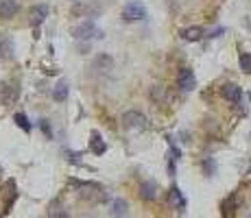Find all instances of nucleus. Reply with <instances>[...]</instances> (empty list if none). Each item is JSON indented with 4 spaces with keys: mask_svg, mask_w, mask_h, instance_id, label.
<instances>
[{
    "mask_svg": "<svg viewBox=\"0 0 251 218\" xmlns=\"http://www.w3.org/2000/svg\"><path fill=\"white\" fill-rule=\"evenodd\" d=\"M146 17V7L138 0H131L123 7V20L125 22H140Z\"/></svg>",
    "mask_w": 251,
    "mask_h": 218,
    "instance_id": "obj_1",
    "label": "nucleus"
},
{
    "mask_svg": "<svg viewBox=\"0 0 251 218\" xmlns=\"http://www.w3.org/2000/svg\"><path fill=\"white\" fill-rule=\"evenodd\" d=\"M123 126L127 131H142V129H146V118L142 116L140 111H127L123 116Z\"/></svg>",
    "mask_w": 251,
    "mask_h": 218,
    "instance_id": "obj_2",
    "label": "nucleus"
},
{
    "mask_svg": "<svg viewBox=\"0 0 251 218\" xmlns=\"http://www.w3.org/2000/svg\"><path fill=\"white\" fill-rule=\"evenodd\" d=\"M72 35H75L77 39H94V37L101 39L103 37V31L98 29L96 24H92V22H83L81 26H77V29L72 31Z\"/></svg>",
    "mask_w": 251,
    "mask_h": 218,
    "instance_id": "obj_3",
    "label": "nucleus"
},
{
    "mask_svg": "<svg viewBox=\"0 0 251 218\" xmlns=\"http://www.w3.org/2000/svg\"><path fill=\"white\" fill-rule=\"evenodd\" d=\"M177 87L184 92H192L197 87V78H194V72L190 68L179 70V74H177Z\"/></svg>",
    "mask_w": 251,
    "mask_h": 218,
    "instance_id": "obj_4",
    "label": "nucleus"
},
{
    "mask_svg": "<svg viewBox=\"0 0 251 218\" xmlns=\"http://www.w3.org/2000/svg\"><path fill=\"white\" fill-rule=\"evenodd\" d=\"M46 16H48V7H46V4H35V7L31 9V13H29V22H31L33 26H37L46 20Z\"/></svg>",
    "mask_w": 251,
    "mask_h": 218,
    "instance_id": "obj_5",
    "label": "nucleus"
},
{
    "mask_svg": "<svg viewBox=\"0 0 251 218\" xmlns=\"http://www.w3.org/2000/svg\"><path fill=\"white\" fill-rule=\"evenodd\" d=\"M242 96V90L240 85H236V83H227V85H223V98L229 100V103H238Z\"/></svg>",
    "mask_w": 251,
    "mask_h": 218,
    "instance_id": "obj_6",
    "label": "nucleus"
},
{
    "mask_svg": "<svg viewBox=\"0 0 251 218\" xmlns=\"http://www.w3.org/2000/svg\"><path fill=\"white\" fill-rule=\"evenodd\" d=\"M16 13H18V2H16V0H2V2H0V17L9 20Z\"/></svg>",
    "mask_w": 251,
    "mask_h": 218,
    "instance_id": "obj_7",
    "label": "nucleus"
},
{
    "mask_svg": "<svg viewBox=\"0 0 251 218\" xmlns=\"http://www.w3.org/2000/svg\"><path fill=\"white\" fill-rule=\"evenodd\" d=\"M127 214H129V205L125 199H116L111 203V216L114 218H127Z\"/></svg>",
    "mask_w": 251,
    "mask_h": 218,
    "instance_id": "obj_8",
    "label": "nucleus"
},
{
    "mask_svg": "<svg viewBox=\"0 0 251 218\" xmlns=\"http://www.w3.org/2000/svg\"><path fill=\"white\" fill-rule=\"evenodd\" d=\"M140 196L144 201H153L155 196H157V183L155 181H144L140 186Z\"/></svg>",
    "mask_w": 251,
    "mask_h": 218,
    "instance_id": "obj_9",
    "label": "nucleus"
},
{
    "mask_svg": "<svg viewBox=\"0 0 251 218\" xmlns=\"http://www.w3.org/2000/svg\"><path fill=\"white\" fill-rule=\"evenodd\" d=\"M181 37H184L186 42H199V39L203 37V29H199V26H188V29L181 31Z\"/></svg>",
    "mask_w": 251,
    "mask_h": 218,
    "instance_id": "obj_10",
    "label": "nucleus"
},
{
    "mask_svg": "<svg viewBox=\"0 0 251 218\" xmlns=\"http://www.w3.org/2000/svg\"><path fill=\"white\" fill-rule=\"evenodd\" d=\"M90 148H92L94 155H103L107 151V144L103 142V138L98 133H92V140H90Z\"/></svg>",
    "mask_w": 251,
    "mask_h": 218,
    "instance_id": "obj_11",
    "label": "nucleus"
},
{
    "mask_svg": "<svg viewBox=\"0 0 251 218\" xmlns=\"http://www.w3.org/2000/svg\"><path fill=\"white\" fill-rule=\"evenodd\" d=\"M171 203L175 205L177 209H186V199H184V194H181V190L177 186L171 187Z\"/></svg>",
    "mask_w": 251,
    "mask_h": 218,
    "instance_id": "obj_12",
    "label": "nucleus"
},
{
    "mask_svg": "<svg viewBox=\"0 0 251 218\" xmlns=\"http://www.w3.org/2000/svg\"><path fill=\"white\" fill-rule=\"evenodd\" d=\"M111 65H114V61H111V57H110V55H98L96 59H94V68L103 70V72L111 70Z\"/></svg>",
    "mask_w": 251,
    "mask_h": 218,
    "instance_id": "obj_13",
    "label": "nucleus"
},
{
    "mask_svg": "<svg viewBox=\"0 0 251 218\" xmlns=\"http://www.w3.org/2000/svg\"><path fill=\"white\" fill-rule=\"evenodd\" d=\"M234 205H236V196H227V199L223 201V205H220V209H223V216L225 218H234Z\"/></svg>",
    "mask_w": 251,
    "mask_h": 218,
    "instance_id": "obj_14",
    "label": "nucleus"
},
{
    "mask_svg": "<svg viewBox=\"0 0 251 218\" xmlns=\"http://www.w3.org/2000/svg\"><path fill=\"white\" fill-rule=\"evenodd\" d=\"M66 96H68V83L66 81H59L57 87L53 90V98L55 100H66Z\"/></svg>",
    "mask_w": 251,
    "mask_h": 218,
    "instance_id": "obj_15",
    "label": "nucleus"
},
{
    "mask_svg": "<svg viewBox=\"0 0 251 218\" xmlns=\"http://www.w3.org/2000/svg\"><path fill=\"white\" fill-rule=\"evenodd\" d=\"M240 70L245 74H251V55L249 52H242L240 55Z\"/></svg>",
    "mask_w": 251,
    "mask_h": 218,
    "instance_id": "obj_16",
    "label": "nucleus"
},
{
    "mask_svg": "<svg viewBox=\"0 0 251 218\" xmlns=\"http://www.w3.org/2000/svg\"><path fill=\"white\" fill-rule=\"evenodd\" d=\"M16 122H18V126H22L24 131H31V122L27 120L24 113H16Z\"/></svg>",
    "mask_w": 251,
    "mask_h": 218,
    "instance_id": "obj_17",
    "label": "nucleus"
},
{
    "mask_svg": "<svg viewBox=\"0 0 251 218\" xmlns=\"http://www.w3.org/2000/svg\"><path fill=\"white\" fill-rule=\"evenodd\" d=\"M9 57L11 55V42L9 39H0V57Z\"/></svg>",
    "mask_w": 251,
    "mask_h": 218,
    "instance_id": "obj_18",
    "label": "nucleus"
},
{
    "mask_svg": "<svg viewBox=\"0 0 251 218\" xmlns=\"http://www.w3.org/2000/svg\"><path fill=\"white\" fill-rule=\"evenodd\" d=\"M50 218H70V216H68L66 209H55V212L50 214Z\"/></svg>",
    "mask_w": 251,
    "mask_h": 218,
    "instance_id": "obj_19",
    "label": "nucleus"
},
{
    "mask_svg": "<svg viewBox=\"0 0 251 218\" xmlns=\"http://www.w3.org/2000/svg\"><path fill=\"white\" fill-rule=\"evenodd\" d=\"M42 129H44L46 135H50V126H48V122H46V120H42Z\"/></svg>",
    "mask_w": 251,
    "mask_h": 218,
    "instance_id": "obj_20",
    "label": "nucleus"
},
{
    "mask_svg": "<svg viewBox=\"0 0 251 218\" xmlns=\"http://www.w3.org/2000/svg\"><path fill=\"white\" fill-rule=\"evenodd\" d=\"M0 174H2V168H0Z\"/></svg>",
    "mask_w": 251,
    "mask_h": 218,
    "instance_id": "obj_21",
    "label": "nucleus"
},
{
    "mask_svg": "<svg viewBox=\"0 0 251 218\" xmlns=\"http://www.w3.org/2000/svg\"><path fill=\"white\" fill-rule=\"evenodd\" d=\"M249 218H251V216H249Z\"/></svg>",
    "mask_w": 251,
    "mask_h": 218,
    "instance_id": "obj_22",
    "label": "nucleus"
}]
</instances>
